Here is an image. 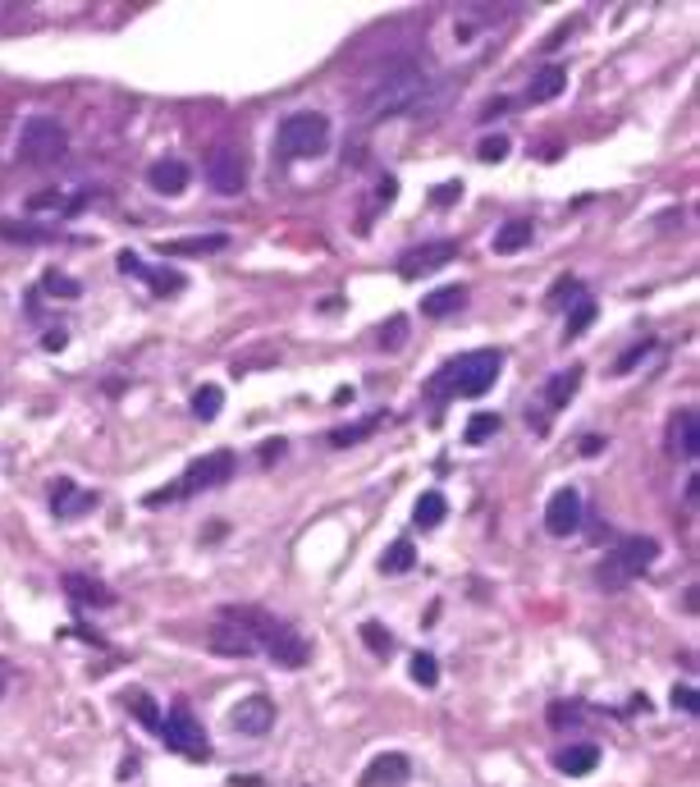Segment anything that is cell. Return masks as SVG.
<instances>
[{
    "label": "cell",
    "mask_w": 700,
    "mask_h": 787,
    "mask_svg": "<svg viewBox=\"0 0 700 787\" xmlns=\"http://www.w3.org/2000/svg\"><path fill=\"white\" fill-rule=\"evenodd\" d=\"M426 92H431V74H426V65H417V60H399V65H389L385 74L362 92V115L367 119L403 115V110L421 106Z\"/></svg>",
    "instance_id": "cell-1"
},
{
    "label": "cell",
    "mask_w": 700,
    "mask_h": 787,
    "mask_svg": "<svg viewBox=\"0 0 700 787\" xmlns=\"http://www.w3.org/2000/svg\"><path fill=\"white\" fill-rule=\"evenodd\" d=\"M225 623L243 627V632L257 641V650H266L280 669H302V664L312 659V646H307V641H302L289 623L261 614V609H225Z\"/></svg>",
    "instance_id": "cell-2"
},
{
    "label": "cell",
    "mask_w": 700,
    "mask_h": 787,
    "mask_svg": "<svg viewBox=\"0 0 700 787\" xmlns=\"http://www.w3.org/2000/svg\"><path fill=\"white\" fill-rule=\"evenodd\" d=\"M325 147H330V119L321 110H298L275 133V151H280L284 161H312Z\"/></svg>",
    "instance_id": "cell-3"
},
{
    "label": "cell",
    "mask_w": 700,
    "mask_h": 787,
    "mask_svg": "<svg viewBox=\"0 0 700 787\" xmlns=\"http://www.w3.org/2000/svg\"><path fill=\"white\" fill-rule=\"evenodd\" d=\"M69 138L65 129H60V119L51 115H33L28 124L19 129V142H14V156H19L23 165H55L60 156H65Z\"/></svg>",
    "instance_id": "cell-4"
},
{
    "label": "cell",
    "mask_w": 700,
    "mask_h": 787,
    "mask_svg": "<svg viewBox=\"0 0 700 787\" xmlns=\"http://www.w3.org/2000/svg\"><path fill=\"white\" fill-rule=\"evenodd\" d=\"M655 559H659V540L655 536H623L614 545V554L600 563V582L604 586H627L632 577H641Z\"/></svg>",
    "instance_id": "cell-5"
},
{
    "label": "cell",
    "mask_w": 700,
    "mask_h": 787,
    "mask_svg": "<svg viewBox=\"0 0 700 787\" xmlns=\"http://www.w3.org/2000/svg\"><path fill=\"white\" fill-rule=\"evenodd\" d=\"M499 371H504V353L499 348H481V353H467L458 357L449 367V380H453V394H467V399H481L485 389L499 380Z\"/></svg>",
    "instance_id": "cell-6"
},
{
    "label": "cell",
    "mask_w": 700,
    "mask_h": 787,
    "mask_svg": "<svg viewBox=\"0 0 700 787\" xmlns=\"http://www.w3.org/2000/svg\"><path fill=\"white\" fill-rule=\"evenodd\" d=\"M161 737H165V746H170V751L188 755V760H211V742H206L202 723H197L193 714L184 710V705H174V710H170V719L161 723Z\"/></svg>",
    "instance_id": "cell-7"
},
{
    "label": "cell",
    "mask_w": 700,
    "mask_h": 787,
    "mask_svg": "<svg viewBox=\"0 0 700 787\" xmlns=\"http://www.w3.org/2000/svg\"><path fill=\"white\" fill-rule=\"evenodd\" d=\"M229 476H234V453H206V458H197L193 467L184 472V481H179V499L184 495H197V490H216V486H225Z\"/></svg>",
    "instance_id": "cell-8"
},
{
    "label": "cell",
    "mask_w": 700,
    "mask_h": 787,
    "mask_svg": "<svg viewBox=\"0 0 700 787\" xmlns=\"http://www.w3.org/2000/svg\"><path fill=\"white\" fill-rule=\"evenodd\" d=\"M206 179H211V188L225 193V197L243 193V188H248V161H243V151H234V147L211 151V161H206Z\"/></svg>",
    "instance_id": "cell-9"
},
{
    "label": "cell",
    "mask_w": 700,
    "mask_h": 787,
    "mask_svg": "<svg viewBox=\"0 0 700 787\" xmlns=\"http://www.w3.org/2000/svg\"><path fill=\"white\" fill-rule=\"evenodd\" d=\"M458 257V243L453 238H440V243H421V248H408L399 257V275L403 280H421V275H431V270L449 266Z\"/></svg>",
    "instance_id": "cell-10"
},
{
    "label": "cell",
    "mask_w": 700,
    "mask_h": 787,
    "mask_svg": "<svg viewBox=\"0 0 700 787\" xmlns=\"http://www.w3.org/2000/svg\"><path fill=\"white\" fill-rule=\"evenodd\" d=\"M582 527V490H554L550 504H545V531L550 536H572V531Z\"/></svg>",
    "instance_id": "cell-11"
},
{
    "label": "cell",
    "mask_w": 700,
    "mask_h": 787,
    "mask_svg": "<svg viewBox=\"0 0 700 787\" xmlns=\"http://www.w3.org/2000/svg\"><path fill=\"white\" fill-rule=\"evenodd\" d=\"M234 728L243 737H266L275 728V705L266 696H248V701L234 705Z\"/></svg>",
    "instance_id": "cell-12"
},
{
    "label": "cell",
    "mask_w": 700,
    "mask_h": 787,
    "mask_svg": "<svg viewBox=\"0 0 700 787\" xmlns=\"http://www.w3.org/2000/svg\"><path fill=\"white\" fill-rule=\"evenodd\" d=\"M408 774H412L408 755L385 751V755H376V760L362 769V787H403V783H408Z\"/></svg>",
    "instance_id": "cell-13"
},
{
    "label": "cell",
    "mask_w": 700,
    "mask_h": 787,
    "mask_svg": "<svg viewBox=\"0 0 700 787\" xmlns=\"http://www.w3.org/2000/svg\"><path fill=\"white\" fill-rule=\"evenodd\" d=\"M595 765H600V746L582 742V746H563V751H554V769L568 778H586L595 774Z\"/></svg>",
    "instance_id": "cell-14"
},
{
    "label": "cell",
    "mask_w": 700,
    "mask_h": 787,
    "mask_svg": "<svg viewBox=\"0 0 700 787\" xmlns=\"http://www.w3.org/2000/svg\"><path fill=\"white\" fill-rule=\"evenodd\" d=\"M188 179H193V170H188L184 161H156L147 170V184L156 188V193H165V197H179L188 188Z\"/></svg>",
    "instance_id": "cell-15"
},
{
    "label": "cell",
    "mask_w": 700,
    "mask_h": 787,
    "mask_svg": "<svg viewBox=\"0 0 700 787\" xmlns=\"http://www.w3.org/2000/svg\"><path fill=\"white\" fill-rule=\"evenodd\" d=\"M65 591L74 595V604H87V609H106L115 595L110 586H101L97 577H87V572H65Z\"/></svg>",
    "instance_id": "cell-16"
},
{
    "label": "cell",
    "mask_w": 700,
    "mask_h": 787,
    "mask_svg": "<svg viewBox=\"0 0 700 787\" xmlns=\"http://www.w3.org/2000/svg\"><path fill=\"white\" fill-rule=\"evenodd\" d=\"M211 650H216V655L248 659V655H257V641H252L243 627H234V623H225V618H220V627L211 632Z\"/></svg>",
    "instance_id": "cell-17"
},
{
    "label": "cell",
    "mask_w": 700,
    "mask_h": 787,
    "mask_svg": "<svg viewBox=\"0 0 700 787\" xmlns=\"http://www.w3.org/2000/svg\"><path fill=\"white\" fill-rule=\"evenodd\" d=\"M463 302H467L463 284H444V289H435V293L421 298V316H449V312H458Z\"/></svg>",
    "instance_id": "cell-18"
},
{
    "label": "cell",
    "mask_w": 700,
    "mask_h": 787,
    "mask_svg": "<svg viewBox=\"0 0 700 787\" xmlns=\"http://www.w3.org/2000/svg\"><path fill=\"white\" fill-rule=\"evenodd\" d=\"M531 238H536V225H531V220H508V225L495 234V252L499 257H513V252L527 248Z\"/></svg>",
    "instance_id": "cell-19"
},
{
    "label": "cell",
    "mask_w": 700,
    "mask_h": 787,
    "mask_svg": "<svg viewBox=\"0 0 700 787\" xmlns=\"http://www.w3.org/2000/svg\"><path fill=\"white\" fill-rule=\"evenodd\" d=\"M568 87V69L563 65H545L536 78H531V101H554Z\"/></svg>",
    "instance_id": "cell-20"
},
{
    "label": "cell",
    "mask_w": 700,
    "mask_h": 787,
    "mask_svg": "<svg viewBox=\"0 0 700 787\" xmlns=\"http://www.w3.org/2000/svg\"><path fill=\"white\" fill-rule=\"evenodd\" d=\"M444 518H449V504H444V495H435V490H426V495L417 499V508H412V522H417L421 531L440 527Z\"/></svg>",
    "instance_id": "cell-21"
},
{
    "label": "cell",
    "mask_w": 700,
    "mask_h": 787,
    "mask_svg": "<svg viewBox=\"0 0 700 787\" xmlns=\"http://www.w3.org/2000/svg\"><path fill=\"white\" fill-rule=\"evenodd\" d=\"M78 490L69 486V481H55L51 486V508L60 513V518H69V513H83V508H97V495H83V499H74Z\"/></svg>",
    "instance_id": "cell-22"
},
{
    "label": "cell",
    "mask_w": 700,
    "mask_h": 787,
    "mask_svg": "<svg viewBox=\"0 0 700 787\" xmlns=\"http://www.w3.org/2000/svg\"><path fill=\"white\" fill-rule=\"evenodd\" d=\"M380 568H385L389 577H399V572L417 568V550H412V540H394V545L380 554Z\"/></svg>",
    "instance_id": "cell-23"
},
{
    "label": "cell",
    "mask_w": 700,
    "mask_h": 787,
    "mask_svg": "<svg viewBox=\"0 0 700 787\" xmlns=\"http://www.w3.org/2000/svg\"><path fill=\"white\" fill-rule=\"evenodd\" d=\"M673 440H678V453H682V458H696V453H700V426H696V412H678Z\"/></svg>",
    "instance_id": "cell-24"
},
{
    "label": "cell",
    "mask_w": 700,
    "mask_h": 787,
    "mask_svg": "<svg viewBox=\"0 0 700 787\" xmlns=\"http://www.w3.org/2000/svg\"><path fill=\"white\" fill-rule=\"evenodd\" d=\"M577 380H582V367H568V371H559V376L550 380V389H545V403L550 408H563V403L577 394Z\"/></svg>",
    "instance_id": "cell-25"
},
{
    "label": "cell",
    "mask_w": 700,
    "mask_h": 787,
    "mask_svg": "<svg viewBox=\"0 0 700 787\" xmlns=\"http://www.w3.org/2000/svg\"><path fill=\"white\" fill-rule=\"evenodd\" d=\"M229 243V234H206V238H184V243H170V257H202V252H220Z\"/></svg>",
    "instance_id": "cell-26"
},
{
    "label": "cell",
    "mask_w": 700,
    "mask_h": 787,
    "mask_svg": "<svg viewBox=\"0 0 700 787\" xmlns=\"http://www.w3.org/2000/svg\"><path fill=\"white\" fill-rule=\"evenodd\" d=\"M220 408H225V389L220 385H202L193 394V412H197V421H216L220 417Z\"/></svg>",
    "instance_id": "cell-27"
},
{
    "label": "cell",
    "mask_w": 700,
    "mask_h": 787,
    "mask_svg": "<svg viewBox=\"0 0 700 787\" xmlns=\"http://www.w3.org/2000/svg\"><path fill=\"white\" fill-rule=\"evenodd\" d=\"M490 435H499V412H476L472 426L463 431V440H467V444H485Z\"/></svg>",
    "instance_id": "cell-28"
},
{
    "label": "cell",
    "mask_w": 700,
    "mask_h": 787,
    "mask_svg": "<svg viewBox=\"0 0 700 787\" xmlns=\"http://www.w3.org/2000/svg\"><path fill=\"white\" fill-rule=\"evenodd\" d=\"M129 705L138 710V723H142V728H151V733H161V710H156V701H151L147 691H133Z\"/></svg>",
    "instance_id": "cell-29"
},
{
    "label": "cell",
    "mask_w": 700,
    "mask_h": 787,
    "mask_svg": "<svg viewBox=\"0 0 700 787\" xmlns=\"http://www.w3.org/2000/svg\"><path fill=\"white\" fill-rule=\"evenodd\" d=\"M412 682H417V687H435V682H440V664H435V655H426V650L412 655Z\"/></svg>",
    "instance_id": "cell-30"
},
{
    "label": "cell",
    "mask_w": 700,
    "mask_h": 787,
    "mask_svg": "<svg viewBox=\"0 0 700 787\" xmlns=\"http://www.w3.org/2000/svg\"><path fill=\"white\" fill-rule=\"evenodd\" d=\"M595 321V298H582L577 307H572V316H568V325H563V339H577L586 330V325Z\"/></svg>",
    "instance_id": "cell-31"
},
{
    "label": "cell",
    "mask_w": 700,
    "mask_h": 787,
    "mask_svg": "<svg viewBox=\"0 0 700 787\" xmlns=\"http://www.w3.org/2000/svg\"><path fill=\"white\" fill-rule=\"evenodd\" d=\"M362 641H367L371 655H394V637H389V627H380V623H362Z\"/></svg>",
    "instance_id": "cell-32"
},
{
    "label": "cell",
    "mask_w": 700,
    "mask_h": 787,
    "mask_svg": "<svg viewBox=\"0 0 700 787\" xmlns=\"http://www.w3.org/2000/svg\"><path fill=\"white\" fill-rule=\"evenodd\" d=\"M0 234L10 238V243H46V229H37V225H14V220H0Z\"/></svg>",
    "instance_id": "cell-33"
},
{
    "label": "cell",
    "mask_w": 700,
    "mask_h": 787,
    "mask_svg": "<svg viewBox=\"0 0 700 787\" xmlns=\"http://www.w3.org/2000/svg\"><path fill=\"white\" fill-rule=\"evenodd\" d=\"M476 156H481L485 165L504 161V156H508V138H504V133H490V138H481V142H476Z\"/></svg>",
    "instance_id": "cell-34"
},
{
    "label": "cell",
    "mask_w": 700,
    "mask_h": 787,
    "mask_svg": "<svg viewBox=\"0 0 700 787\" xmlns=\"http://www.w3.org/2000/svg\"><path fill=\"white\" fill-rule=\"evenodd\" d=\"M403 339H408V316H389V325L380 330V344L394 353V348H403Z\"/></svg>",
    "instance_id": "cell-35"
},
{
    "label": "cell",
    "mask_w": 700,
    "mask_h": 787,
    "mask_svg": "<svg viewBox=\"0 0 700 787\" xmlns=\"http://www.w3.org/2000/svg\"><path fill=\"white\" fill-rule=\"evenodd\" d=\"M673 705H678L682 714H696V710H700V701H696V687H687V682H678V687H673Z\"/></svg>",
    "instance_id": "cell-36"
},
{
    "label": "cell",
    "mask_w": 700,
    "mask_h": 787,
    "mask_svg": "<svg viewBox=\"0 0 700 787\" xmlns=\"http://www.w3.org/2000/svg\"><path fill=\"white\" fill-rule=\"evenodd\" d=\"M376 426H380V417H371L367 426H357V431H334V435H330V444H357V440H362V435H371V431H376Z\"/></svg>",
    "instance_id": "cell-37"
},
{
    "label": "cell",
    "mask_w": 700,
    "mask_h": 787,
    "mask_svg": "<svg viewBox=\"0 0 700 787\" xmlns=\"http://www.w3.org/2000/svg\"><path fill=\"white\" fill-rule=\"evenodd\" d=\"M46 293H55V298H78V284L74 280H60V275H46Z\"/></svg>",
    "instance_id": "cell-38"
},
{
    "label": "cell",
    "mask_w": 700,
    "mask_h": 787,
    "mask_svg": "<svg viewBox=\"0 0 700 787\" xmlns=\"http://www.w3.org/2000/svg\"><path fill=\"white\" fill-rule=\"evenodd\" d=\"M449 197H463V184H458V179H449V184H440V188H431V202H440V206H449Z\"/></svg>",
    "instance_id": "cell-39"
},
{
    "label": "cell",
    "mask_w": 700,
    "mask_h": 787,
    "mask_svg": "<svg viewBox=\"0 0 700 787\" xmlns=\"http://www.w3.org/2000/svg\"><path fill=\"white\" fill-rule=\"evenodd\" d=\"M550 723H554V728H563V723H577V710H572V705H550Z\"/></svg>",
    "instance_id": "cell-40"
},
{
    "label": "cell",
    "mask_w": 700,
    "mask_h": 787,
    "mask_svg": "<svg viewBox=\"0 0 700 787\" xmlns=\"http://www.w3.org/2000/svg\"><path fill=\"white\" fill-rule=\"evenodd\" d=\"M280 453H284V440H266L261 444V463H275Z\"/></svg>",
    "instance_id": "cell-41"
},
{
    "label": "cell",
    "mask_w": 700,
    "mask_h": 787,
    "mask_svg": "<svg viewBox=\"0 0 700 787\" xmlns=\"http://www.w3.org/2000/svg\"><path fill=\"white\" fill-rule=\"evenodd\" d=\"M650 353V344H641V348H632V353H627L623 357V362H618V371H632L636 367V362H641V357H646Z\"/></svg>",
    "instance_id": "cell-42"
},
{
    "label": "cell",
    "mask_w": 700,
    "mask_h": 787,
    "mask_svg": "<svg viewBox=\"0 0 700 787\" xmlns=\"http://www.w3.org/2000/svg\"><path fill=\"white\" fill-rule=\"evenodd\" d=\"M46 348H51V353H55V348H65V330H55V335H46Z\"/></svg>",
    "instance_id": "cell-43"
},
{
    "label": "cell",
    "mask_w": 700,
    "mask_h": 787,
    "mask_svg": "<svg viewBox=\"0 0 700 787\" xmlns=\"http://www.w3.org/2000/svg\"><path fill=\"white\" fill-rule=\"evenodd\" d=\"M5 678H10V664L0 659V696H5Z\"/></svg>",
    "instance_id": "cell-44"
}]
</instances>
